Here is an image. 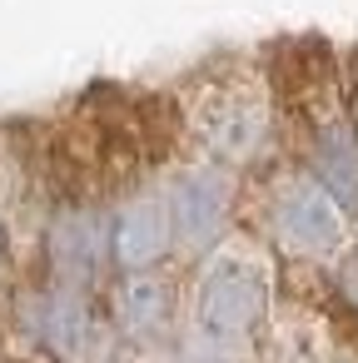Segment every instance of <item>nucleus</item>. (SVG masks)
<instances>
[{
	"label": "nucleus",
	"instance_id": "nucleus-10",
	"mask_svg": "<svg viewBox=\"0 0 358 363\" xmlns=\"http://www.w3.org/2000/svg\"><path fill=\"white\" fill-rule=\"evenodd\" d=\"M338 289H343V294H348V303L358 308V249L343 259V269H338Z\"/></svg>",
	"mask_w": 358,
	"mask_h": 363
},
{
	"label": "nucleus",
	"instance_id": "nucleus-7",
	"mask_svg": "<svg viewBox=\"0 0 358 363\" xmlns=\"http://www.w3.org/2000/svg\"><path fill=\"white\" fill-rule=\"evenodd\" d=\"M313 179L343 209H358V130L348 120L318 125V135H313Z\"/></svg>",
	"mask_w": 358,
	"mask_h": 363
},
{
	"label": "nucleus",
	"instance_id": "nucleus-3",
	"mask_svg": "<svg viewBox=\"0 0 358 363\" xmlns=\"http://www.w3.org/2000/svg\"><path fill=\"white\" fill-rule=\"evenodd\" d=\"M229 179L219 169H189L174 179L169 189V224H174V239L189 244V249H209L224 224H229Z\"/></svg>",
	"mask_w": 358,
	"mask_h": 363
},
{
	"label": "nucleus",
	"instance_id": "nucleus-8",
	"mask_svg": "<svg viewBox=\"0 0 358 363\" xmlns=\"http://www.w3.org/2000/svg\"><path fill=\"white\" fill-rule=\"evenodd\" d=\"M169 308H174L169 284H164V279H155V274H140V269H135V279H130V284L120 289V298H115L120 328H125V333H135V338L160 333V328L169 323Z\"/></svg>",
	"mask_w": 358,
	"mask_h": 363
},
{
	"label": "nucleus",
	"instance_id": "nucleus-9",
	"mask_svg": "<svg viewBox=\"0 0 358 363\" xmlns=\"http://www.w3.org/2000/svg\"><path fill=\"white\" fill-rule=\"evenodd\" d=\"M30 328H35V338H45L50 348L70 353V348H80V338H85V328H90V313H85V303L65 289V294H50V298L35 303Z\"/></svg>",
	"mask_w": 358,
	"mask_h": 363
},
{
	"label": "nucleus",
	"instance_id": "nucleus-4",
	"mask_svg": "<svg viewBox=\"0 0 358 363\" xmlns=\"http://www.w3.org/2000/svg\"><path fill=\"white\" fill-rule=\"evenodd\" d=\"M169 239H174V224L164 199H135L110 224V254L120 269H150L169 249Z\"/></svg>",
	"mask_w": 358,
	"mask_h": 363
},
{
	"label": "nucleus",
	"instance_id": "nucleus-12",
	"mask_svg": "<svg viewBox=\"0 0 358 363\" xmlns=\"http://www.w3.org/2000/svg\"><path fill=\"white\" fill-rule=\"evenodd\" d=\"M184 363H209V358H184Z\"/></svg>",
	"mask_w": 358,
	"mask_h": 363
},
{
	"label": "nucleus",
	"instance_id": "nucleus-11",
	"mask_svg": "<svg viewBox=\"0 0 358 363\" xmlns=\"http://www.w3.org/2000/svg\"><path fill=\"white\" fill-rule=\"evenodd\" d=\"M6 259H11V239H6V224H0V269H6Z\"/></svg>",
	"mask_w": 358,
	"mask_h": 363
},
{
	"label": "nucleus",
	"instance_id": "nucleus-1",
	"mask_svg": "<svg viewBox=\"0 0 358 363\" xmlns=\"http://www.w3.org/2000/svg\"><path fill=\"white\" fill-rule=\"evenodd\" d=\"M269 308V279L249 259H219L204 269L199 294H194V323L214 348H239L254 338Z\"/></svg>",
	"mask_w": 358,
	"mask_h": 363
},
{
	"label": "nucleus",
	"instance_id": "nucleus-5",
	"mask_svg": "<svg viewBox=\"0 0 358 363\" xmlns=\"http://www.w3.org/2000/svg\"><path fill=\"white\" fill-rule=\"evenodd\" d=\"M204 140H209V150H214L219 160H229V164L254 160V155L264 150V140H269V110H264V100H254V95H229L224 105H214V110L204 115Z\"/></svg>",
	"mask_w": 358,
	"mask_h": 363
},
{
	"label": "nucleus",
	"instance_id": "nucleus-6",
	"mask_svg": "<svg viewBox=\"0 0 358 363\" xmlns=\"http://www.w3.org/2000/svg\"><path fill=\"white\" fill-rule=\"evenodd\" d=\"M105 249H110V234H105V224H100L90 209H70V214H60L55 229H50V259H55L60 279H70V284L95 279Z\"/></svg>",
	"mask_w": 358,
	"mask_h": 363
},
{
	"label": "nucleus",
	"instance_id": "nucleus-2",
	"mask_svg": "<svg viewBox=\"0 0 358 363\" xmlns=\"http://www.w3.org/2000/svg\"><path fill=\"white\" fill-rule=\"evenodd\" d=\"M274 224L279 234L298 249V254H313V259H328L343 249V204L318 184V179H298L279 194L274 204Z\"/></svg>",
	"mask_w": 358,
	"mask_h": 363
}]
</instances>
